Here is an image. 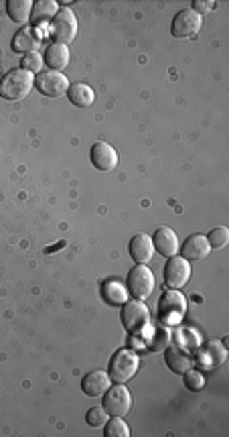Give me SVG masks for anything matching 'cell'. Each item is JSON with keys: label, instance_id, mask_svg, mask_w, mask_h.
Here are the masks:
<instances>
[{"label": "cell", "instance_id": "1", "mask_svg": "<svg viewBox=\"0 0 229 437\" xmlns=\"http://www.w3.org/2000/svg\"><path fill=\"white\" fill-rule=\"evenodd\" d=\"M35 86V75L24 71L23 68L10 69L8 73H4V77L0 80V98L17 102L29 96V92Z\"/></svg>", "mask_w": 229, "mask_h": 437}, {"label": "cell", "instance_id": "2", "mask_svg": "<svg viewBox=\"0 0 229 437\" xmlns=\"http://www.w3.org/2000/svg\"><path fill=\"white\" fill-rule=\"evenodd\" d=\"M136 370L138 356L134 350H130V348L116 350V354L112 356V360H110V370H108L112 383H118V385L128 383L136 374Z\"/></svg>", "mask_w": 229, "mask_h": 437}, {"label": "cell", "instance_id": "3", "mask_svg": "<svg viewBox=\"0 0 229 437\" xmlns=\"http://www.w3.org/2000/svg\"><path fill=\"white\" fill-rule=\"evenodd\" d=\"M122 325L126 327V332L130 334H136V336H142V332L148 327L150 323V311L148 307L144 305V301L134 299V301H126L122 305Z\"/></svg>", "mask_w": 229, "mask_h": 437}, {"label": "cell", "instance_id": "4", "mask_svg": "<svg viewBox=\"0 0 229 437\" xmlns=\"http://www.w3.org/2000/svg\"><path fill=\"white\" fill-rule=\"evenodd\" d=\"M126 289L134 299H148L155 291V273L146 267V265H136L130 273H128V281H126Z\"/></svg>", "mask_w": 229, "mask_h": 437}, {"label": "cell", "instance_id": "5", "mask_svg": "<svg viewBox=\"0 0 229 437\" xmlns=\"http://www.w3.org/2000/svg\"><path fill=\"white\" fill-rule=\"evenodd\" d=\"M77 35V19L71 8H59L55 19L51 21V37L55 43L69 45Z\"/></svg>", "mask_w": 229, "mask_h": 437}, {"label": "cell", "instance_id": "6", "mask_svg": "<svg viewBox=\"0 0 229 437\" xmlns=\"http://www.w3.org/2000/svg\"><path fill=\"white\" fill-rule=\"evenodd\" d=\"M102 407L110 417H124L132 407V394L124 385H114L102 394Z\"/></svg>", "mask_w": 229, "mask_h": 437}, {"label": "cell", "instance_id": "7", "mask_svg": "<svg viewBox=\"0 0 229 437\" xmlns=\"http://www.w3.org/2000/svg\"><path fill=\"white\" fill-rule=\"evenodd\" d=\"M162 279H164V287L166 289H183L184 285L191 279V265L189 260H184L183 256H171L168 262L162 269Z\"/></svg>", "mask_w": 229, "mask_h": 437}, {"label": "cell", "instance_id": "8", "mask_svg": "<svg viewBox=\"0 0 229 437\" xmlns=\"http://www.w3.org/2000/svg\"><path fill=\"white\" fill-rule=\"evenodd\" d=\"M35 88L37 92H41L43 96H49V98H59L63 94H68L69 82L65 77V73L61 71H41L37 73L35 77Z\"/></svg>", "mask_w": 229, "mask_h": 437}, {"label": "cell", "instance_id": "9", "mask_svg": "<svg viewBox=\"0 0 229 437\" xmlns=\"http://www.w3.org/2000/svg\"><path fill=\"white\" fill-rule=\"evenodd\" d=\"M201 24H203L201 15H197L193 8H184L181 13H177V17L173 19L171 33H173V37H177V39H187V37L197 35V33L201 31Z\"/></svg>", "mask_w": 229, "mask_h": 437}, {"label": "cell", "instance_id": "10", "mask_svg": "<svg viewBox=\"0 0 229 437\" xmlns=\"http://www.w3.org/2000/svg\"><path fill=\"white\" fill-rule=\"evenodd\" d=\"M184 311H187V299L175 289H168L159 301V316L164 322L175 323L183 320Z\"/></svg>", "mask_w": 229, "mask_h": 437}, {"label": "cell", "instance_id": "11", "mask_svg": "<svg viewBox=\"0 0 229 437\" xmlns=\"http://www.w3.org/2000/svg\"><path fill=\"white\" fill-rule=\"evenodd\" d=\"M90 155H92L93 167L97 171L108 173V171H114L116 167H118V153H116V149L110 142L97 140L92 147V153Z\"/></svg>", "mask_w": 229, "mask_h": 437}, {"label": "cell", "instance_id": "12", "mask_svg": "<svg viewBox=\"0 0 229 437\" xmlns=\"http://www.w3.org/2000/svg\"><path fill=\"white\" fill-rule=\"evenodd\" d=\"M144 340H146V350L150 352H162L171 344V329L161 323H148V327L142 332Z\"/></svg>", "mask_w": 229, "mask_h": 437}, {"label": "cell", "instance_id": "13", "mask_svg": "<svg viewBox=\"0 0 229 437\" xmlns=\"http://www.w3.org/2000/svg\"><path fill=\"white\" fill-rule=\"evenodd\" d=\"M152 246H155L162 256H166V258L177 256L179 249H181L177 234H175V230H171L168 226H161L159 230L152 234Z\"/></svg>", "mask_w": 229, "mask_h": 437}, {"label": "cell", "instance_id": "14", "mask_svg": "<svg viewBox=\"0 0 229 437\" xmlns=\"http://www.w3.org/2000/svg\"><path fill=\"white\" fill-rule=\"evenodd\" d=\"M179 251H181V256H183L184 260L197 262V260H203L207 254L211 253V246H209V242H207V238L203 234H193V236H189L184 240L183 246Z\"/></svg>", "mask_w": 229, "mask_h": 437}, {"label": "cell", "instance_id": "15", "mask_svg": "<svg viewBox=\"0 0 229 437\" xmlns=\"http://www.w3.org/2000/svg\"><path fill=\"white\" fill-rule=\"evenodd\" d=\"M110 387H112V378L104 370H93L90 374H86L81 380V391L88 397H102Z\"/></svg>", "mask_w": 229, "mask_h": 437}, {"label": "cell", "instance_id": "16", "mask_svg": "<svg viewBox=\"0 0 229 437\" xmlns=\"http://www.w3.org/2000/svg\"><path fill=\"white\" fill-rule=\"evenodd\" d=\"M41 45V35L33 27H23L15 37H13V51L15 53H35Z\"/></svg>", "mask_w": 229, "mask_h": 437}, {"label": "cell", "instance_id": "17", "mask_svg": "<svg viewBox=\"0 0 229 437\" xmlns=\"http://www.w3.org/2000/svg\"><path fill=\"white\" fill-rule=\"evenodd\" d=\"M128 251H130V256L136 260L138 265H146V262H150V258H152V254H155V246H152V238L148 236V234H136L132 240H130V246H128Z\"/></svg>", "mask_w": 229, "mask_h": 437}, {"label": "cell", "instance_id": "18", "mask_svg": "<svg viewBox=\"0 0 229 437\" xmlns=\"http://www.w3.org/2000/svg\"><path fill=\"white\" fill-rule=\"evenodd\" d=\"M59 13V4L55 0H39L33 4L31 10V24L35 27H43V24H51L55 19V15Z\"/></svg>", "mask_w": 229, "mask_h": 437}, {"label": "cell", "instance_id": "19", "mask_svg": "<svg viewBox=\"0 0 229 437\" xmlns=\"http://www.w3.org/2000/svg\"><path fill=\"white\" fill-rule=\"evenodd\" d=\"M43 61L51 71H63L69 64V49L68 45H61V43H53V45L47 47L45 55H43Z\"/></svg>", "mask_w": 229, "mask_h": 437}, {"label": "cell", "instance_id": "20", "mask_svg": "<svg viewBox=\"0 0 229 437\" xmlns=\"http://www.w3.org/2000/svg\"><path fill=\"white\" fill-rule=\"evenodd\" d=\"M166 364L175 374H184L189 369H193V358L183 348H166Z\"/></svg>", "mask_w": 229, "mask_h": 437}, {"label": "cell", "instance_id": "21", "mask_svg": "<svg viewBox=\"0 0 229 437\" xmlns=\"http://www.w3.org/2000/svg\"><path fill=\"white\" fill-rule=\"evenodd\" d=\"M102 297L110 305H124L128 301V289L118 279H108L102 285Z\"/></svg>", "mask_w": 229, "mask_h": 437}, {"label": "cell", "instance_id": "22", "mask_svg": "<svg viewBox=\"0 0 229 437\" xmlns=\"http://www.w3.org/2000/svg\"><path fill=\"white\" fill-rule=\"evenodd\" d=\"M68 98L73 106H77V108H88V106H92L93 104L95 94H93L92 86L77 82V84H71L68 88Z\"/></svg>", "mask_w": 229, "mask_h": 437}, {"label": "cell", "instance_id": "23", "mask_svg": "<svg viewBox=\"0 0 229 437\" xmlns=\"http://www.w3.org/2000/svg\"><path fill=\"white\" fill-rule=\"evenodd\" d=\"M228 360V350L219 340H211L203 350V362L209 369H217Z\"/></svg>", "mask_w": 229, "mask_h": 437}, {"label": "cell", "instance_id": "24", "mask_svg": "<svg viewBox=\"0 0 229 437\" xmlns=\"http://www.w3.org/2000/svg\"><path fill=\"white\" fill-rule=\"evenodd\" d=\"M31 10H33V2L31 0H8L6 2V15L15 23H26V19L31 17Z\"/></svg>", "mask_w": 229, "mask_h": 437}, {"label": "cell", "instance_id": "25", "mask_svg": "<svg viewBox=\"0 0 229 437\" xmlns=\"http://www.w3.org/2000/svg\"><path fill=\"white\" fill-rule=\"evenodd\" d=\"M104 436L106 437H130V427L122 417H112L104 425Z\"/></svg>", "mask_w": 229, "mask_h": 437}, {"label": "cell", "instance_id": "26", "mask_svg": "<svg viewBox=\"0 0 229 437\" xmlns=\"http://www.w3.org/2000/svg\"><path fill=\"white\" fill-rule=\"evenodd\" d=\"M207 242H209V246L213 249V251H219V249H226L229 242V230L228 228H223V226H219V228H213V230L209 232L205 236Z\"/></svg>", "mask_w": 229, "mask_h": 437}, {"label": "cell", "instance_id": "27", "mask_svg": "<svg viewBox=\"0 0 229 437\" xmlns=\"http://www.w3.org/2000/svg\"><path fill=\"white\" fill-rule=\"evenodd\" d=\"M183 376H184V387H187L189 391L197 392L205 387V378H203V374H201L199 370L189 369L187 372H184Z\"/></svg>", "mask_w": 229, "mask_h": 437}, {"label": "cell", "instance_id": "28", "mask_svg": "<svg viewBox=\"0 0 229 437\" xmlns=\"http://www.w3.org/2000/svg\"><path fill=\"white\" fill-rule=\"evenodd\" d=\"M43 57L35 51V53H26L21 57V66H23L24 71H29V73H41V69H43Z\"/></svg>", "mask_w": 229, "mask_h": 437}, {"label": "cell", "instance_id": "29", "mask_svg": "<svg viewBox=\"0 0 229 437\" xmlns=\"http://www.w3.org/2000/svg\"><path fill=\"white\" fill-rule=\"evenodd\" d=\"M108 419H110V415L104 411V407H92L86 415V421L90 427H102V425H106Z\"/></svg>", "mask_w": 229, "mask_h": 437}, {"label": "cell", "instance_id": "30", "mask_svg": "<svg viewBox=\"0 0 229 437\" xmlns=\"http://www.w3.org/2000/svg\"><path fill=\"white\" fill-rule=\"evenodd\" d=\"M215 8V2H203V0H195L193 2V10L197 13V15H201V13H211Z\"/></svg>", "mask_w": 229, "mask_h": 437}]
</instances>
